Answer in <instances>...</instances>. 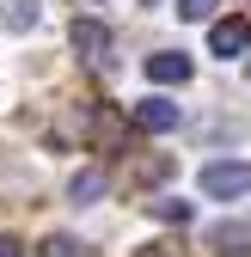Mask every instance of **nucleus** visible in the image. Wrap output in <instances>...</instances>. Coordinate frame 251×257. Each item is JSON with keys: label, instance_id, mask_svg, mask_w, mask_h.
Wrapping results in <instances>:
<instances>
[{"label": "nucleus", "instance_id": "obj_2", "mask_svg": "<svg viewBox=\"0 0 251 257\" xmlns=\"http://www.w3.org/2000/svg\"><path fill=\"white\" fill-rule=\"evenodd\" d=\"M202 245L214 257H245L251 251V220H214V227L202 233Z\"/></svg>", "mask_w": 251, "mask_h": 257}, {"label": "nucleus", "instance_id": "obj_4", "mask_svg": "<svg viewBox=\"0 0 251 257\" xmlns=\"http://www.w3.org/2000/svg\"><path fill=\"white\" fill-rule=\"evenodd\" d=\"M208 49L221 55V61H227V55H245V49H251V19H221V25L208 31Z\"/></svg>", "mask_w": 251, "mask_h": 257}, {"label": "nucleus", "instance_id": "obj_7", "mask_svg": "<svg viewBox=\"0 0 251 257\" xmlns=\"http://www.w3.org/2000/svg\"><path fill=\"white\" fill-rule=\"evenodd\" d=\"M104 190H110V178H104L98 166H86V172H74V178H68V196H74V202H98Z\"/></svg>", "mask_w": 251, "mask_h": 257}, {"label": "nucleus", "instance_id": "obj_5", "mask_svg": "<svg viewBox=\"0 0 251 257\" xmlns=\"http://www.w3.org/2000/svg\"><path fill=\"white\" fill-rule=\"evenodd\" d=\"M147 80H153V86H184V80H190V55H184V49L147 55Z\"/></svg>", "mask_w": 251, "mask_h": 257}, {"label": "nucleus", "instance_id": "obj_9", "mask_svg": "<svg viewBox=\"0 0 251 257\" xmlns=\"http://www.w3.org/2000/svg\"><path fill=\"white\" fill-rule=\"evenodd\" d=\"M153 214H160V220H178V227H184V220H190V202H184V196H160V202H153Z\"/></svg>", "mask_w": 251, "mask_h": 257}, {"label": "nucleus", "instance_id": "obj_3", "mask_svg": "<svg viewBox=\"0 0 251 257\" xmlns=\"http://www.w3.org/2000/svg\"><path fill=\"white\" fill-rule=\"evenodd\" d=\"M129 116H135V128H147V135H172V128L184 122V110H178L172 98H141Z\"/></svg>", "mask_w": 251, "mask_h": 257}, {"label": "nucleus", "instance_id": "obj_13", "mask_svg": "<svg viewBox=\"0 0 251 257\" xmlns=\"http://www.w3.org/2000/svg\"><path fill=\"white\" fill-rule=\"evenodd\" d=\"M245 74H251V68H245Z\"/></svg>", "mask_w": 251, "mask_h": 257}, {"label": "nucleus", "instance_id": "obj_8", "mask_svg": "<svg viewBox=\"0 0 251 257\" xmlns=\"http://www.w3.org/2000/svg\"><path fill=\"white\" fill-rule=\"evenodd\" d=\"M0 25L7 31H31L37 25V0H7V7H0Z\"/></svg>", "mask_w": 251, "mask_h": 257}, {"label": "nucleus", "instance_id": "obj_6", "mask_svg": "<svg viewBox=\"0 0 251 257\" xmlns=\"http://www.w3.org/2000/svg\"><path fill=\"white\" fill-rule=\"evenodd\" d=\"M74 49H80L86 61H104V55H110V31H104L98 19H74Z\"/></svg>", "mask_w": 251, "mask_h": 257}, {"label": "nucleus", "instance_id": "obj_1", "mask_svg": "<svg viewBox=\"0 0 251 257\" xmlns=\"http://www.w3.org/2000/svg\"><path fill=\"white\" fill-rule=\"evenodd\" d=\"M202 190L221 196V202L251 196V166H245V159H214V166H202Z\"/></svg>", "mask_w": 251, "mask_h": 257}, {"label": "nucleus", "instance_id": "obj_12", "mask_svg": "<svg viewBox=\"0 0 251 257\" xmlns=\"http://www.w3.org/2000/svg\"><path fill=\"white\" fill-rule=\"evenodd\" d=\"M0 257H25V245H19L13 233H0Z\"/></svg>", "mask_w": 251, "mask_h": 257}, {"label": "nucleus", "instance_id": "obj_11", "mask_svg": "<svg viewBox=\"0 0 251 257\" xmlns=\"http://www.w3.org/2000/svg\"><path fill=\"white\" fill-rule=\"evenodd\" d=\"M43 257H74V239H61V233L43 239Z\"/></svg>", "mask_w": 251, "mask_h": 257}, {"label": "nucleus", "instance_id": "obj_10", "mask_svg": "<svg viewBox=\"0 0 251 257\" xmlns=\"http://www.w3.org/2000/svg\"><path fill=\"white\" fill-rule=\"evenodd\" d=\"M221 0H178V19H208Z\"/></svg>", "mask_w": 251, "mask_h": 257}]
</instances>
